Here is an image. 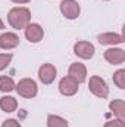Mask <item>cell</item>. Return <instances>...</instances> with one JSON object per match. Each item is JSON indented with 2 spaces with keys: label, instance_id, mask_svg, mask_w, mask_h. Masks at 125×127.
I'll use <instances>...</instances> for the list:
<instances>
[{
  "label": "cell",
  "instance_id": "6da1fadb",
  "mask_svg": "<svg viewBox=\"0 0 125 127\" xmlns=\"http://www.w3.org/2000/svg\"><path fill=\"white\" fill-rule=\"evenodd\" d=\"M7 19H9V24L16 28V30H21V28H25L31 19V13L27 7H13L9 15H7Z\"/></svg>",
  "mask_w": 125,
  "mask_h": 127
},
{
  "label": "cell",
  "instance_id": "7a4b0ae2",
  "mask_svg": "<svg viewBox=\"0 0 125 127\" xmlns=\"http://www.w3.org/2000/svg\"><path fill=\"white\" fill-rule=\"evenodd\" d=\"M88 87H90V92L93 95L99 96V97H107L109 95V89H107V84L104 83L103 78L94 75L90 78V83H88Z\"/></svg>",
  "mask_w": 125,
  "mask_h": 127
},
{
  "label": "cell",
  "instance_id": "3957f363",
  "mask_svg": "<svg viewBox=\"0 0 125 127\" xmlns=\"http://www.w3.org/2000/svg\"><path fill=\"white\" fill-rule=\"evenodd\" d=\"M16 92L24 97H34L37 95V84L31 78H24L18 83L16 86Z\"/></svg>",
  "mask_w": 125,
  "mask_h": 127
},
{
  "label": "cell",
  "instance_id": "277c9868",
  "mask_svg": "<svg viewBox=\"0 0 125 127\" xmlns=\"http://www.w3.org/2000/svg\"><path fill=\"white\" fill-rule=\"evenodd\" d=\"M61 10L68 19H75L80 15V4L75 0H62Z\"/></svg>",
  "mask_w": 125,
  "mask_h": 127
},
{
  "label": "cell",
  "instance_id": "5b68a950",
  "mask_svg": "<svg viewBox=\"0 0 125 127\" xmlns=\"http://www.w3.org/2000/svg\"><path fill=\"white\" fill-rule=\"evenodd\" d=\"M74 52L83 59H90L94 55V46L88 41H78L74 46Z\"/></svg>",
  "mask_w": 125,
  "mask_h": 127
},
{
  "label": "cell",
  "instance_id": "8992f818",
  "mask_svg": "<svg viewBox=\"0 0 125 127\" xmlns=\"http://www.w3.org/2000/svg\"><path fill=\"white\" fill-rule=\"evenodd\" d=\"M38 77L44 84H50L56 78V68L52 64H44L38 71Z\"/></svg>",
  "mask_w": 125,
  "mask_h": 127
},
{
  "label": "cell",
  "instance_id": "52a82bcc",
  "mask_svg": "<svg viewBox=\"0 0 125 127\" xmlns=\"http://www.w3.org/2000/svg\"><path fill=\"white\" fill-rule=\"evenodd\" d=\"M59 90L65 96L75 95L77 90H78V83L75 80H72L71 77H65V78L61 80V83H59Z\"/></svg>",
  "mask_w": 125,
  "mask_h": 127
},
{
  "label": "cell",
  "instance_id": "ba28073f",
  "mask_svg": "<svg viewBox=\"0 0 125 127\" xmlns=\"http://www.w3.org/2000/svg\"><path fill=\"white\" fill-rule=\"evenodd\" d=\"M44 35L43 28L38 24H30L25 27V37L31 41V43H38Z\"/></svg>",
  "mask_w": 125,
  "mask_h": 127
},
{
  "label": "cell",
  "instance_id": "9c48e42d",
  "mask_svg": "<svg viewBox=\"0 0 125 127\" xmlns=\"http://www.w3.org/2000/svg\"><path fill=\"white\" fill-rule=\"evenodd\" d=\"M69 77L72 78V80H75L77 83H83L84 80H85V75H87V69H85V66L83 65V64L77 62V64H72L71 66H69Z\"/></svg>",
  "mask_w": 125,
  "mask_h": 127
},
{
  "label": "cell",
  "instance_id": "30bf717a",
  "mask_svg": "<svg viewBox=\"0 0 125 127\" xmlns=\"http://www.w3.org/2000/svg\"><path fill=\"white\" fill-rule=\"evenodd\" d=\"M19 44V37L13 32H4L0 35V47L1 49H13Z\"/></svg>",
  "mask_w": 125,
  "mask_h": 127
},
{
  "label": "cell",
  "instance_id": "8fae6325",
  "mask_svg": "<svg viewBox=\"0 0 125 127\" xmlns=\"http://www.w3.org/2000/svg\"><path fill=\"white\" fill-rule=\"evenodd\" d=\"M104 58L107 62L118 65V64H122L125 61V52L122 49H109L104 52Z\"/></svg>",
  "mask_w": 125,
  "mask_h": 127
},
{
  "label": "cell",
  "instance_id": "7c38bea8",
  "mask_svg": "<svg viewBox=\"0 0 125 127\" xmlns=\"http://www.w3.org/2000/svg\"><path fill=\"white\" fill-rule=\"evenodd\" d=\"M99 41L102 44H119L122 43V35L119 34H112V32H106V34H100L99 37Z\"/></svg>",
  "mask_w": 125,
  "mask_h": 127
},
{
  "label": "cell",
  "instance_id": "4fadbf2b",
  "mask_svg": "<svg viewBox=\"0 0 125 127\" xmlns=\"http://www.w3.org/2000/svg\"><path fill=\"white\" fill-rule=\"evenodd\" d=\"M16 106H18V102H16L15 97H12V96H3V97H0V108L4 112H12V111L16 109Z\"/></svg>",
  "mask_w": 125,
  "mask_h": 127
},
{
  "label": "cell",
  "instance_id": "5bb4252c",
  "mask_svg": "<svg viewBox=\"0 0 125 127\" xmlns=\"http://www.w3.org/2000/svg\"><path fill=\"white\" fill-rule=\"evenodd\" d=\"M110 109H112L113 114L118 115L121 120L124 118V115H125V103H124V100H113V102H110Z\"/></svg>",
  "mask_w": 125,
  "mask_h": 127
},
{
  "label": "cell",
  "instance_id": "9a60e30c",
  "mask_svg": "<svg viewBox=\"0 0 125 127\" xmlns=\"http://www.w3.org/2000/svg\"><path fill=\"white\" fill-rule=\"evenodd\" d=\"M13 89H15V83L10 77H6V75L0 77V90L1 92H12Z\"/></svg>",
  "mask_w": 125,
  "mask_h": 127
},
{
  "label": "cell",
  "instance_id": "2e32d148",
  "mask_svg": "<svg viewBox=\"0 0 125 127\" xmlns=\"http://www.w3.org/2000/svg\"><path fill=\"white\" fill-rule=\"evenodd\" d=\"M47 124L49 127H68L66 120H63L62 117H58V115H49Z\"/></svg>",
  "mask_w": 125,
  "mask_h": 127
},
{
  "label": "cell",
  "instance_id": "e0dca14e",
  "mask_svg": "<svg viewBox=\"0 0 125 127\" xmlns=\"http://www.w3.org/2000/svg\"><path fill=\"white\" fill-rule=\"evenodd\" d=\"M113 81H115V84H116L119 89H125V71L124 69H119V71L115 72Z\"/></svg>",
  "mask_w": 125,
  "mask_h": 127
},
{
  "label": "cell",
  "instance_id": "ac0fdd59",
  "mask_svg": "<svg viewBox=\"0 0 125 127\" xmlns=\"http://www.w3.org/2000/svg\"><path fill=\"white\" fill-rule=\"evenodd\" d=\"M10 61H12V55H10V53L0 55V71H1V69H4V68L9 65Z\"/></svg>",
  "mask_w": 125,
  "mask_h": 127
},
{
  "label": "cell",
  "instance_id": "d6986e66",
  "mask_svg": "<svg viewBox=\"0 0 125 127\" xmlns=\"http://www.w3.org/2000/svg\"><path fill=\"white\" fill-rule=\"evenodd\" d=\"M104 127H125V123L124 120H121V118H118V120H112V121H107Z\"/></svg>",
  "mask_w": 125,
  "mask_h": 127
},
{
  "label": "cell",
  "instance_id": "ffe728a7",
  "mask_svg": "<svg viewBox=\"0 0 125 127\" xmlns=\"http://www.w3.org/2000/svg\"><path fill=\"white\" fill-rule=\"evenodd\" d=\"M1 127H21V124H19L16 120H6Z\"/></svg>",
  "mask_w": 125,
  "mask_h": 127
},
{
  "label": "cell",
  "instance_id": "44dd1931",
  "mask_svg": "<svg viewBox=\"0 0 125 127\" xmlns=\"http://www.w3.org/2000/svg\"><path fill=\"white\" fill-rule=\"evenodd\" d=\"M12 1H15V3H27L30 0H12Z\"/></svg>",
  "mask_w": 125,
  "mask_h": 127
},
{
  "label": "cell",
  "instance_id": "7402d4cb",
  "mask_svg": "<svg viewBox=\"0 0 125 127\" xmlns=\"http://www.w3.org/2000/svg\"><path fill=\"white\" fill-rule=\"evenodd\" d=\"M1 28H4V25H3V21L0 19V30H1Z\"/></svg>",
  "mask_w": 125,
  "mask_h": 127
}]
</instances>
